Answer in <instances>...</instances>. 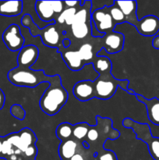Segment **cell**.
Returning <instances> with one entry per match:
<instances>
[{
    "mask_svg": "<svg viewBox=\"0 0 159 160\" xmlns=\"http://www.w3.org/2000/svg\"><path fill=\"white\" fill-rule=\"evenodd\" d=\"M69 93L62 84L59 75H54L49 87L41 97L39 106L41 109L48 116L56 115L67 102Z\"/></svg>",
    "mask_w": 159,
    "mask_h": 160,
    "instance_id": "obj_1",
    "label": "cell"
},
{
    "mask_svg": "<svg viewBox=\"0 0 159 160\" xmlns=\"http://www.w3.org/2000/svg\"><path fill=\"white\" fill-rule=\"evenodd\" d=\"M7 78L13 85L30 88H36L44 82L50 83L53 79V76L46 75L43 70H36L18 67L9 70Z\"/></svg>",
    "mask_w": 159,
    "mask_h": 160,
    "instance_id": "obj_2",
    "label": "cell"
},
{
    "mask_svg": "<svg viewBox=\"0 0 159 160\" xmlns=\"http://www.w3.org/2000/svg\"><path fill=\"white\" fill-rule=\"evenodd\" d=\"M99 76L94 81L96 98L101 100H108L115 95L118 87L122 88L127 92L129 90L128 80H117L112 76V69L98 72Z\"/></svg>",
    "mask_w": 159,
    "mask_h": 160,
    "instance_id": "obj_3",
    "label": "cell"
},
{
    "mask_svg": "<svg viewBox=\"0 0 159 160\" xmlns=\"http://www.w3.org/2000/svg\"><path fill=\"white\" fill-rule=\"evenodd\" d=\"M21 23L23 27L29 28L30 33L33 37L40 36L44 45L50 48H57L59 50L61 36L55 26L56 23H51L43 29H40L35 24L32 17L27 13L22 17Z\"/></svg>",
    "mask_w": 159,
    "mask_h": 160,
    "instance_id": "obj_4",
    "label": "cell"
},
{
    "mask_svg": "<svg viewBox=\"0 0 159 160\" xmlns=\"http://www.w3.org/2000/svg\"><path fill=\"white\" fill-rule=\"evenodd\" d=\"M124 128L132 129L137 135V138L145 142L147 145L150 155L154 160H159V138L154 137L149 125L139 123L132 119L126 118L123 121Z\"/></svg>",
    "mask_w": 159,
    "mask_h": 160,
    "instance_id": "obj_5",
    "label": "cell"
},
{
    "mask_svg": "<svg viewBox=\"0 0 159 160\" xmlns=\"http://www.w3.org/2000/svg\"><path fill=\"white\" fill-rule=\"evenodd\" d=\"M108 6H104L91 11V20L94 23L95 28L98 32L103 34L113 32L116 26L108 11Z\"/></svg>",
    "mask_w": 159,
    "mask_h": 160,
    "instance_id": "obj_6",
    "label": "cell"
},
{
    "mask_svg": "<svg viewBox=\"0 0 159 160\" xmlns=\"http://www.w3.org/2000/svg\"><path fill=\"white\" fill-rule=\"evenodd\" d=\"M2 41L11 52L20 51L24 46V38L21 34L20 27L16 23H12L5 30Z\"/></svg>",
    "mask_w": 159,
    "mask_h": 160,
    "instance_id": "obj_7",
    "label": "cell"
},
{
    "mask_svg": "<svg viewBox=\"0 0 159 160\" xmlns=\"http://www.w3.org/2000/svg\"><path fill=\"white\" fill-rule=\"evenodd\" d=\"M103 49L109 54H115L122 51L124 47L125 36L119 32H110L101 38Z\"/></svg>",
    "mask_w": 159,
    "mask_h": 160,
    "instance_id": "obj_8",
    "label": "cell"
},
{
    "mask_svg": "<svg viewBox=\"0 0 159 160\" xmlns=\"http://www.w3.org/2000/svg\"><path fill=\"white\" fill-rule=\"evenodd\" d=\"M141 35L146 37L155 36L159 31V18L154 15H147L138 20L135 26Z\"/></svg>",
    "mask_w": 159,
    "mask_h": 160,
    "instance_id": "obj_9",
    "label": "cell"
},
{
    "mask_svg": "<svg viewBox=\"0 0 159 160\" xmlns=\"http://www.w3.org/2000/svg\"><path fill=\"white\" fill-rule=\"evenodd\" d=\"M39 56V50L36 45H25L17 56V67L20 68L31 69L37 60Z\"/></svg>",
    "mask_w": 159,
    "mask_h": 160,
    "instance_id": "obj_10",
    "label": "cell"
},
{
    "mask_svg": "<svg viewBox=\"0 0 159 160\" xmlns=\"http://www.w3.org/2000/svg\"><path fill=\"white\" fill-rule=\"evenodd\" d=\"M74 96L80 102H87L96 98L94 84L90 80H84L76 83L73 88Z\"/></svg>",
    "mask_w": 159,
    "mask_h": 160,
    "instance_id": "obj_11",
    "label": "cell"
},
{
    "mask_svg": "<svg viewBox=\"0 0 159 160\" xmlns=\"http://www.w3.org/2000/svg\"><path fill=\"white\" fill-rule=\"evenodd\" d=\"M137 98L146 106L148 119L153 124L159 126V98H154L148 99L143 95L137 94Z\"/></svg>",
    "mask_w": 159,
    "mask_h": 160,
    "instance_id": "obj_12",
    "label": "cell"
},
{
    "mask_svg": "<svg viewBox=\"0 0 159 160\" xmlns=\"http://www.w3.org/2000/svg\"><path fill=\"white\" fill-rule=\"evenodd\" d=\"M35 11L42 22H54L58 18L53 9L52 1H37L35 3Z\"/></svg>",
    "mask_w": 159,
    "mask_h": 160,
    "instance_id": "obj_13",
    "label": "cell"
},
{
    "mask_svg": "<svg viewBox=\"0 0 159 160\" xmlns=\"http://www.w3.org/2000/svg\"><path fill=\"white\" fill-rule=\"evenodd\" d=\"M23 11L22 1H0V15L4 17H17Z\"/></svg>",
    "mask_w": 159,
    "mask_h": 160,
    "instance_id": "obj_14",
    "label": "cell"
},
{
    "mask_svg": "<svg viewBox=\"0 0 159 160\" xmlns=\"http://www.w3.org/2000/svg\"><path fill=\"white\" fill-rule=\"evenodd\" d=\"M62 57L69 69L73 71H78L84 68L85 63L81 59L78 51L62 52Z\"/></svg>",
    "mask_w": 159,
    "mask_h": 160,
    "instance_id": "obj_15",
    "label": "cell"
},
{
    "mask_svg": "<svg viewBox=\"0 0 159 160\" xmlns=\"http://www.w3.org/2000/svg\"><path fill=\"white\" fill-rule=\"evenodd\" d=\"M77 143L73 139L61 142L59 146V155L62 159H70L76 154Z\"/></svg>",
    "mask_w": 159,
    "mask_h": 160,
    "instance_id": "obj_16",
    "label": "cell"
},
{
    "mask_svg": "<svg viewBox=\"0 0 159 160\" xmlns=\"http://www.w3.org/2000/svg\"><path fill=\"white\" fill-rule=\"evenodd\" d=\"M18 134L19 137H20L22 146H23V149H24V152L26 151V149L28 147L36 145L37 138L34 131L31 129H30V128H23V129H21L19 131Z\"/></svg>",
    "mask_w": 159,
    "mask_h": 160,
    "instance_id": "obj_17",
    "label": "cell"
},
{
    "mask_svg": "<svg viewBox=\"0 0 159 160\" xmlns=\"http://www.w3.org/2000/svg\"><path fill=\"white\" fill-rule=\"evenodd\" d=\"M73 35L77 39H84L91 34V27L90 23H73L70 26Z\"/></svg>",
    "mask_w": 159,
    "mask_h": 160,
    "instance_id": "obj_18",
    "label": "cell"
},
{
    "mask_svg": "<svg viewBox=\"0 0 159 160\" xmlns=\"http://www.w3.org/2000/svg\"><path fill=\"white\" fill-rule=\"evenodd\" d=\"M73 125L70 123H67V122H64V123L58 125L55 131V134L61 142H63V141L70 139L71 136H73Z\"/></svg>",
    "mask_w": 159,
    "mask_h": 160,
    "instance_id": "obj_19",
    "label": "cell"
},
{
    "mask_svg": "<svg viewBox=\"0 0 159 160\" xmlns=\"http://www.w3.org/2000/svg\"><path fill=\"white\" fill-rule=\"evenodd\" d=\"M77 11V8H65L62 11V13L55 20V23H59V24L65 23L66 25L71 26L73 23L75 14Z\"/></svg>",
    "mask_w": 159,
    "mask_h": 160,
    "instance_id": "obj_20",
    "label": "cell"
},
{
    "mask_svg": "<svg viewBox=\"0 0 159 160\" xmlns=\"http://www.w3.org/2000/svg\"><path fill=\"white\" fill-rule=\"evenodd\" d=\"M81 59L84 61V62L86 64L91 63L93 61L94 58L97 56L94 55L93 50V45L90 43H84L80 47L79 50H78Z\"/></svg>",
    "mask_w": 159,
    "mask_h": 160,
    "instance_id": "obj_21",
    "label": "cell"
},
{
    "mask_svg": "<svg viewBox=\"0 0 159 160\" xmlns=\"http://www.w3.org/2000/svg\"><path fill=\"white\" fill-rule=\"evenodd\" d=\"M90 127L87 123H78L73 125V136L77 140H83L84 138H87V133Z\"/></svg>",
    "mask_w": 159,
    "mask_h": 160,
    "instance_id": "obj_22",
    "label": "cell"
},
{
    "mask_svg": "<svg viewBox=\"0 0 159 160\" xmlns=\"http://www.w3.org/2000/svg\"><path fill=\"white\" fill-rule=\"evenodd\" d=\"M108 11L112 16V20H114L115 24H121V23H126V18H125L124 14L121 11V9L118 8L116 3L114 1L113 4L112 6H108Z\"/></svg>",
    "mask_w": 159,
    "mask_h": 160,
    "instance_id": "obj_23",
    "label": "cell"
},
{
    "mask_svg": "<svg viewBox=\"0 0 159 160\" xmlns=\"http://www.w3.org/2000/svg\"><path fill=\"white\" fill-rule=\"evenodd\" d=\"M11 115L19 120H23L26 117V111L20 105L14 104L10 108Z\"/></svg>",
    "mask_w": 159,
    "mask_h": 160,
    "instance_id": "obj_24",
    "label": "cell"
},
{
    "mask_svg": "<svg viewBox=\"0 0 159 160\" xmlns=\"http://www.w3.org/2000/svg\"><path fill=\"white\" fill-rule=\"evenodd\" d=\"M37 155V148L36 145L28 147L24 152L25 160H35Z\"/></svg>",
    "mask_w": 159,
    "mask_h": 160,
    "instance_id": "obj_25",
    "label": "cell"
},
{
    "mask_svg": "<svg viewBox=\"0 0 159 160\" xmlns=\"http://www.w3.org/2000/svg\"><path fill=\"white\" fill-rule=\"evenodd\" d=\"M98 136H99L98 131L94 128H90V130L87 133V138L90 142H95V141L98 140Z\"/></svg>",
    "mask_w": 159,
    "mask_h": 160,
    "instance_id": "obj_26",
    "label": "cell"
},
{
    "mask_svg": "<svg viewBox=\"0 0 159 160\" xmlns=\"http://www.w3.org/2000/svg\"><path fill=\"white\" fill-rule=\"evenodd\" d=\"M100 160H118L115 154L112 151H107L100 156Z\"/></svg>",
    "mask_w": 159,
    "mask_h": 160,
    "instance_id": "obj_27",
    "label": "cell"
},
{
    "mask_svg": "<svg viewBox=\"0 0 159 160\" xmlns=\"http://www.w3.org/2000/svg\"><path fill=\"white\" fill-rule=\"evenodd\" d=\"M63 3L66 8H74L80 6V1H64Z\"/></svg>",
    "mask_w": 159,
    "mask_h": 160,
    "instance_id": "obj_28",
    "label": "cell"
},
{
    "mask_svg": "<svg viewBox=\"0 0 159 160\" xmlns=\"http://www.w3.org/2000/svg\"><path fill=\"white\" fill-rule=\"evenodd\" d=\"M5 102H6V96H5V94L3 92V91L0 88V110L4 106Z\"/></svg>",
    "mask_w": 159,
    "mask_h": 160,
    "instance_id": "obj_29",
    "label": "cell"
},
{
    "mask_svg": "<svg viewBox=\"0 0 159 160\" xmlns=\"http://www.w3.org/2000/svg\"><path fill=\"white\" fill-rule=\"evenodd\" d=\"M152 46L155 49H159V35H155L152 40Z\"/></svg>",
    "mask_w": 159,
    "mask_h": 160,
    "instance_id": "obj_30",
    "label": "cell"
},
{
    "mask_svg": "<svg viewBox=\"0 0 159 160\" xmlns=\"http://www.w3.org/2000/svg\"><path fill=\"white\" fill-rule=\"evenodd\" d=\"M70 160H85V159H84V158L83 157L82 155L79 154V153H76V154H75Z\"/></svg>",
    "mask_w": 159,
    "mask_h": 160,
    "instance_id": "obj_31",
    "label": "cell"
},
{
    "mask_svg": "<svg viewBox=\"0 0 159 160\" xmlns=\"http://www.w3.org/2000/svg\"><path fill=\"white\" fill-rule=\"evenodd\" d=\"M70 44H71V42L69 38H64L63 41H62V45H63L64 48H68L70 47Z\"/></svg>",
    "mask_w": 159,
    "mask_h": 160,
    "instance_id": "obj_32",
    "label": "cell"
},
{
    "mask_svg": "<svg viewBox=\"0 0 159 160\" xmlns=\"http://www.w3.org/2000/svg\"><path fill=\"white\" fill-rule=\"evenodd\" d=\"M2 143H3V137L0 136V158L2 159Z\"/></svg>",
    "mask_w": 159,
    "mask_h": 160,
    "instance_id": "obj_33",
    "label": "cell"
},
{
    "mask_svg": "<svg viewBox=\"0 0 159 160\" xmlns=\"http://www.w3.org/2000/svg\"><path fill=\"white\" fill-rule=\"evenodd\" d=\"M127 93L130 94V95H137V94H136L135 92H133V91H132V90H131V89H129V90L127 91Z\"/></svg>",
    "mask_w": 159,
    "mask_h": 160,
    "instance_id": "obj_34",
    "label": "cell"
}]
</instances>
